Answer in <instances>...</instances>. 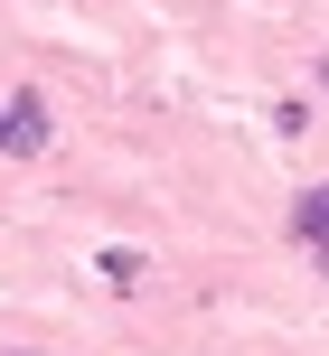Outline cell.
<instances>
[{"mask_svg":"<svg viewBox=\"0 0 329 356\" xmlns=\"http://www.w3.org/2000/svg\"><path fill=\"white\" fill-rule=\"evenodd\" d=\"M292 234L311 244V263L329 272V178H320V188H301V207H292Z\"/></svg>","mask_w":329,"mask_h":356,"instance_id":"cell-1","label":"cell"},{"mask_svg":"<svg viewBox=\"0 0 329 356\" xmlns=\"http://www.w3.org/2000/svg\"><path fill=\"white\" fill-rule=\"evenodd\" d=\"M38 141H47V104H38V85H29L10 104V150H38Z\"/></svg>","mask_w":329,"mask_h":356,"instance_id":"cell-2","label":"cell"},{"mask_svg":"<svg viewBox=\"0 0 329 356\" xmlns=\"http://www.w3.org/2000/svg\"><path fill=\"white\" fill-rule=\"evenodd\" d=\"M0 150H10V113H0Z\"/></svg>","mask_w":329,"mask_h":356,"instance_id":"cell-3","label":"cell"}]
</instances>
